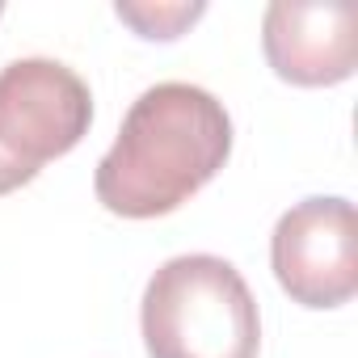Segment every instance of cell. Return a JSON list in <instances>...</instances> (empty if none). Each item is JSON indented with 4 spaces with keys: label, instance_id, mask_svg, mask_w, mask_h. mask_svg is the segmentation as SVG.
I'll list each match as a JSON object with an SVG mask.
<instances>
[{
    "label": "cell",
    "instance_id": "6da1fadb",
    "mask_svg": "<svg viewBox=\"0 0 358 358\" xmlns=\"http://www.w3.org/2000/svg\"><path fill=\"white\" fill-rule=\"evenodd\" d=\"M232 152L224 101L190 80H160L122 114L118 139L97 160L93 190L110 215L156 220L190 203Z\"/></svg>",
    "mask_w": 358,
    "mask_h": 358
},
{
    "label": "cell",
    "instance_id": "7a4b0ae2",
    "mask_svg": "<svg viewBox=\"0 0 358 358\" xmlns=\"http://www.w3.org/2000/svg\"><path fill=\"white\" fill-rule=\"evenodd\" d=\"M148 358H257L262 316L241 270L215 253L169 257L143 287Z\"/></svg>",
    "mask_w": 358,
    "mask_h": 358
},
{
    "label": "cell",
    "instance_id": "3957f363",
    "mask_svg": "<svg viewBox=\"0 0 358 358\" xmlns=\"http://www.w3.org/2000/svg\"><path fill=\"white\" fill-rule=\"evenodd\" d=\"M278 287L303 308H341L358 291V215L350 199H303L270 236Z\"/></svg>",
    "mask_w": 358,
    "mask_h": 358
},
{
    "label": "cell",
    "instance_id": "277c9868",
    "mask_svg": "<svg viewBox=\"0 0 358 358\" xmlns=\"http://www.w3.org/2000/svg\"><path fill=\"white\" fill-rule=\"evenodd\" d=\"M93 122L89 85L59 59L30 55L0 68V143L26 164L72 152Z\"/></svg>",
    "mask_w": 358,
    "mask_h": 358
},
{
    "label": "cell",
    "instance_id": "5b68a950",
    "mask_svg": "<svg viewBox=\"0 0 358 358\" xmlns=\"http://www.w3.org/2000/svg\"><path fill=\"white\" fill-rule=\"evenodd\" d=\"M262 47L270 68L291 85H341L358 64V13L350 5L274 0L262 22Z\"/></svg>",
    "mask_w": 358,
    "mask_h": 358
},
{
    "label": "cell",
    "instance_id": "8992f818",
    "mask_svg": "<svg viewBox=\"0 0 358 358\" xmlns=\"http://www.w3.org/2000/svg\"><path fill=\"white\" fill-rule=\"evenodd\" d=\"M114 13L135 26L143 38H177L190 22H199L207 9L203 5H131V0H118Z\"/></svg>",
    "mask_w": 358,
    "mask_h": 358
},
{
    "label": "cell",
    "instance_id": "52a82bcc",
    "mask_svg": "<svg viewBox=\"0 0 358 358\" xmlns=\"http://www.w3.org/2000/svg\"><path fill=\"white\" fill-rule=\"evenodd\" d=\"M34 164H26L22 156H13L5 143H0V194H13V190H22L26 182H34Z\"/></svg>",
    "mask_w": 358,
    "mask_h": 358
}]
</instances>
